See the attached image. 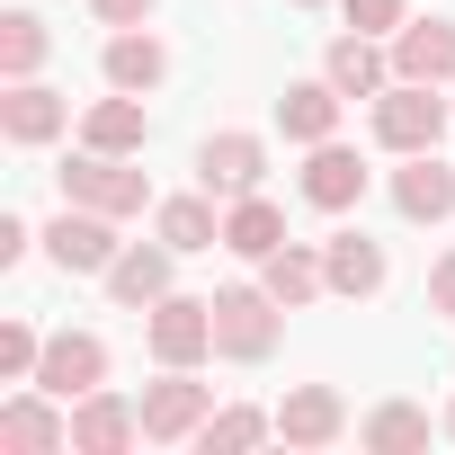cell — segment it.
<instances>
[{
    "label": "cell",
    "mask_w": 455,
    "mask_h": 455,
    "mask_svg": "<svg viewBox=\"0 0 455 455\" xmlns=\"http://www.w3.org/2000/svg\"><path fill=\"white\" fill-rule=\"evenodd\" d=\"M277 313H286V304H277L268 286H223V295H214V348L242 357V366H259V357L277 348V331H286Z\"/></svg>",
    "instance_id": "6da1fadb"
},
{
    "label": "cell",
    "mask_w": 455,
    "mask_h": 455,
    "mask_svg": "<svg viewBox=\"0 0 455 455\" xmlns=\"http://www.w3.org/2000/svg\"><path fill=\"white\" fill-rule=\"evenodd\" d=\"M437 134H446L437 81H393V90L375 99V143H384V152H437Z\"/></svg>",
    "instance_id": "7a4b0ae2"
},
{
    "label": "cell",
    "mask_w": 455,
    "mask_h": 455,
    "mask_svg": "<svg viewBox=\"0 0 455 455\" xmlns=\"http://www.w3.org/2000/svg\"><path fill=\"white\" fill-rule=\"evenodd\" d=\"M63 205L143 214V205H152V188H143V170H125V152H81V161L63 170Z\"/></svg>",
    "instance_id": "3957f363"
},
{
    "label": "cell",
    "mask_w": 455,
    "mask_h": 455,
    "mask_svg": "<svg viewBox=\"0 0 455 455\" xmlns=\"http://www.w3.org/2000/svg\"><path fill=\"white\" fill-rule=\"evenodd\" d=\"M45 251H54V268L108 277V268H116V214H99V205H63V214L45 223Z\"/></svg>",
    "instance_id": "277c9868"
},
{
    "label": "cell",
    "mask_w": 455,
    "mask_h": 455,
    "mask_svg": "<svg viewBox=\"0 0 455 455\" xmlns=\"http://www.w3.org/2000/svg\"><path fill=\"white\" fill-rule=\"evenodd\" d=\"M36 384H45L54 402H90V393L108 384V348H99L90 331H63V339H45V357H36Z\"/></svg>",
    "instance_id": "5b68a950"
},
{
    "label": "cell",
    "mask_w": 455,
    "mask_h": 455,
    "mask_svg": "<svg viewBox=\"0 0 455 455\" xmlns=\"http://www.w3.org/2000/svg\"><path fill=\"white\" fill-rule=\"evenodd\" d=\"M205 348H214V304L161 295V304H152V357H161V366H196Z\"/></svg>",
    "instance_id": "8992f818"
},
{
    "label": "cell",
    "mask_w": 455,
    "mask_h": 455,
    "mask_svg": "<svg viewBox=\"0 0 455 455\" xmlns=\"http://www.w3.org/2000/svg\"><path fill=\"white\" fill-rule=\"evenodd\" d=\"M134 437H143V411H134V402H116L108 384L72 411V455H125Z\"/></svg>",
    "instance_id": "52a82bcc"
},
{
    "label": "cell",
    "mask_w": 455,
    "mask_h": 455,
    "mask_svg": "<svg viewBox=\"0 0 455 455\" xmlns=\"http://www.w3.org/2000/svg\"><path fill=\"white\" fill-rule=\"evenodd\" d=\"M54 446H72V419L54 411V393H45V384H36L28 402L0 411V455H54Z\"/></svg>",
    "instance_id": "ba28073f"
},
{
    "label": "cell",
    "mask_w": 455,
    "mask_h": 455,
    "mask_svg": "<svg viewBox=\"0 0 455 455\" xmlns=\"http://www.w3.org/2000/svg\"><path fill=\"white\" fill-rule=\"evenodd\" d=\"M205 419H214V411H205V384H188V366H170V384L143 393V437H161V446H170V437H196Z\"/></svg>",
    "instance_id": "9c48e42d"
},
{
    "label": "cell",
    "mask_w": 455,
    "mask_h": 455,
    "mask_svg": "<svg viewBox=\"0 0 455 455\" xmlns=\"http://www.w3.org/2000/svg\"><path fill=\"white\" fill-rule=\"evenodd\" d=\"M339 428H348V402H339L331 384H295V393L277 402V437H286V446H331Z\"/></svg>",
    "instance_id": "30bf717a"
},
{
    "label": "cell",
    "mask_w": 455,
    "mask_h": 455,
    "mask_svg": "<svg viewBox=\"0 0 455 455\" xmlns=\"http://www.w3.org/2000/svg\"><path fill=\"white\" fill-rule=\"evenodd\" d=\"M259 170H268V143L259 134H205V152H196V179L223 188V196H251Z\"/></svg>",
    "instance_id": "8fae6325"
},
{
    "label": "cell",
    "mask_w": 455,
    "mask_h": 455,
    "mask_svg": "<svg viewBox=\"0 0 455 455\" xmlns=\"http://www.w3.org/2000/svg\"><path fill=\"white\" fill-rule=\"evenodd\" d=\"M304 196H313L322 214H348V205L366 196V170H357V152H348V143H313V161H304Z\"/></svg>",
    "instance_id": "7c38bea8"
},
{
    "label": "cell",
    "mask_w": 455,
    "mask_h": 455,
    "mask_svg": "<svg viewBox=\"0 0 455 455\" xmlns=\"http://www.w3.org/2000/svg\"><path fill=\"white\" fill-rule=\"evenodd\" d=\"M393 205H402L411 223H446V214H455V170H446L437 152H411V170L393 179Z\"/></svg>",
    "instance_id": "4fadbf2b"
},
{
    "label": "cell",
    "mask_w": 455,
    "mask_h": 455,
    "mask_svg": "<svg viewBox=\"0 0 455 455\" xmlns=\"http://www.w3.org/2000/svg\"><path fill=\"white\" fill-rule=\"evenodd\" d=\"M393 81H455V28L446 19H419L393 36Z\"/></svg>",
    "instance_id": "5bb4252c"
},
{
    "label": "cell",
    "mask_w": 455,
    "mask_h": 455,
    "mask_svg": "<svg viewBox=\"0 0 455 455\" xmlns=\"http://www.w3.org/2000/svg\"><path fill=\"white\" fill-rule=\"evenodd\" d=\"M63 116H72V108H63L45 81H10V99H0V125H10V143H54Z\"/></svg>",
    "instance_id": "9a60e30c"
},
{
    "label": "cell",
    "mask_w": 455,
    "mask_h": 455,
    "mask_svg": "<svg viewBox=\"0 0 455 455\" xmlns=\"http://www.w3.org/2000/svg\"><path fill=\"white\" fill-rule=\"evenodd\" d=\"M277 125H286L295 143H331V134H339V90H331V72H322V81H295V90L277 99Z\"/></svg>",
    "instance_id": "2e32d148"
},
{
    "label": "cell",
    "mask_w": 455,
    "mask_h": 455,
    "mask_svg": "<svg viewBox=\"0 0 455 455\" xmlns=\"http://www.w3.org/2000/svg\"><path fill=\"white\" fill-rule=\"evenodd\" d=\"M322 277H331V295H375L384 286V251L366 242V233H331V251H322Z\"/></svg>",
    "instance_id": "e0dca14e"
},
{
    "label": "cell",
    "mask_w": 455,
    "mask_h": 455,
    "mask_svg": "<svg viewBox=\"0 0 455 455\" xmlns=\"http://www.w3.org/2000/svg\"><path fill=\"white\" fill-rule=\"evenodd\" d=\"M223 251H242V259H268V251H286V214L251 188L233 214H223Z\"/></svg>",
    "instance_id": "ac0fdd59"
},
{
    "label": "cell",
    "mask_w": 455,
    "mask_h": 455,
    "mask_svg": "<svg viewBox=\"0 0 455 455\" xmlns=\"http://www.w3.org/2000/svg\"><path fill=\"white\" fill-rule=\"evenodd\" d=\"M322 72H331V90H339V99H384V90H393V81H384L393 63L375 54V36H339Z\"/></svg>",
    "instance_id": "d6986e66"
},
{
    "label": "cell",
    "mask_w": 455,
    "mask_h": 455,
    "mask_svg": "<svg viewBox=\"0 0 455 455\" xmlns=\"http://www.w3.org/2000/svg\"><path fill=\"white\" fill-rule=\"evenodd\" d=\"M143 134H152V125H143V99H134V90H116V99H99V108L81 116V143H90V152H143Z\"/></svg>",
    "instance_id": "ffe728a7"
},
{
    "label": "cell",
    "mask_w": 455,
    "mask_h": 455,
    "mask_svg": "<svg viewBox=\"0 0 455 455\" xmlns=\"http://www.w3.org/2000/svg\"><path fill=\"white\" fill-rule=\"evenodd\" d=\"M170 259H179L170 242H161V251H116L108 295H116V304H134V313H143V304H161V295H170Z\"/></svg>",
    "instance_id": "44dd1931"
},
{
    "label": "cell",
    "mask_w": 455,
    "mask_h": 455,
    "mask_svg": "<svg viewBox=\"0 0 455 455\" xmlns=\"http://www.w3.org/2000/svg\"><path fill=\"white\" fill-rule=\"evenodd\" d=\"M161 72H170V54H161V36H143V28H125V36L108 45V81H116V90H134V99H143V90H152Z\"/></svg>",
    "instance_id": "7402d4cb"
},
{
    "label": "cell",
    "mask_w": 455,
    "mask_h": 455,
    "mask_svg": "<svg viewBox=\"0 0 455 455\" xmlns=\"http://www.w3.org/2000/svg\"><path fill=\"white\" fill-rule=\"evenodd\" d=\"M259 268H268V277H259V286H268V295H277V304H286V313H295V304H313V295H322V286H331V277H322V259H313V251H295V242H286V251H268V259H259Z\"/></svg>",
    "instance_id": "603a6c76"
},
{
    "label": "cell",
    "mask_w": 455,
    "mask_h": 455,
    "mask_svg": "<svg viewBox=\"0 0 455 455\" xmlns=\"http://www.w3.org/2000/svg\"><path fill=\"white\" fill-rule=\"evenodd\" d=\"M161 242H170V251H214L223 223H214L205 196H170V205H161Z\"/></svg>",
    "instance_id": "cb8c5ba5"
},
{
    "label": "cell",
    "mask_w": 455,
    "mask_h": 455,
    "mask_svg": "<svg viewBox=\"0 0 455 455\" xmlns=\"http://www.w3.org/2000/svg\"><path fill=\"white\" fill-rule=\"evenodd\" d=\"M36 63H45V19L36 10H10V19H0V72L36 81Z\"/></svg>",
    "instance_id": "d4e9b609"
},
{
    "label": "cell",
    "mask_w": 455,
    "mask_h": 455,
    "mask_svg": "<svg viewBox=\"0 0 455 455\" xmlns=\"http://www.w3.org/2000/svg\"><path fill=\"white\" fill-rule=\"evenodd\" d=\"M259 437H277V411H214V419L196 428V446H205V455H214V446L233 455V446H259Z\"/></svg>",
    "instance_id": "484cf974"
},
{
    "label": "cell",
    "mask_w": 455,
    "mask_h": 455,
    "mask_svg": "<svg viewBox=\"0 0 455 455\" xmlns=\"http://www.w3.org/2000/svg\"><path fill=\"white\" fill-rule=\"evenodd\" d=\"M366 446H384V455H402V446H428V411H411V402H384L366 428H357Z\"/></svg>",
    "instance_id": "4316f807"
},
{
    "label": "cell",
    "mask_w": 455,
    "mask_h": 455,
    "mask_svg": "<svg viewBox=\"0 0 455 455\" xmlns=\"http://www.w3.org/2000/svg\"><path fill=\"white\" fill-rule=\"evenodd\" d=\"M36 357H45V339H36L28 322H10V331H0V375H36Z\"/></svg>",
    "instance_id": "83f0119b"
},
{
    "label": "cell",
    "mask_w": 455,
    "mask_h": 455,
    "mask_svg": "<svg viewBox=\"0 0 455 455\" xmlns=\"http://www.w3.org/2000/svg\"><path fill=\"white\" fill-rule=\"evenodd\" d=\"M348 28H357V36H384V28H402V0H348Z\"/></svg>",
    "instance_id": "f1b7e54d"
},
{
    "label": "cell",
    "mask_w": 455,
    "mask_h": 455,
    "mask_svg": "<svg viewBox=\"0 0 455 455\" xmlns=\"http://www.w3.org/2000/svg\"><path fill=\"white\" fill-rule=\"evenodd\" d=\"M90 10H99L108 28H143V19H152V0H90Z\"/></svg>",
    "instance_id": "f546056e"
},
{
    "label": "cell",
    "mask_w": 455,
    "mask_h": 455,
    "mask_svg": "<svg viewBox=\"0 0 455 455\" xmlns=\"http://www.w3.org/2000/svg\"><path fill=\"white\" fill-rule=\"evenodd\" d=\"M428 304H437V313H455V251L437 259V277H428Z\"/></svg>",
    "instance_id": "4dcf8cb0"
},
{
    "label": "cell",
    "mask_w": 455,
    "mask_h": 455,
    "mask_svg": "<svg viewBox=\"0 0 455 455\" xmlns=\"http://www.w3.org/2000/svg\"><path fill=\"white\" fill-rule=\"evenodd\" d=\"M10 259H28V223H19V214H0V268H10Z\"/></svg>",
    "instance_id": "1f68e13d"
},
{
    "label": "cell",
    "mask_w": 455,
    "mask_h": 455,
    "mask_svg": "<svg viewBox=\"0 0 455 455\" xmlns=\"http://www.w3.org/2000/svg\"><path fill=\"white\" fill-rule=\"evenodd\" d=\"M446 437H455V402H446Z\"/></svg>",
    "instance_id": "d6a6232c"
},
{
    "label": "cell",
    "mask_w": 455,
    "mask_h": 455,
    "mask_svg": "<svg viewBox=\"0 0 455 455\" xmlns=\"http://www.w3.org/2000/svg\"><path fill=\"white\" fill-rule=\"evenodd\" d=\"M295 10H322V0H295Z\"/></svg>",
    "instance_id": "836d02e7"
}]
</instances>
